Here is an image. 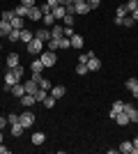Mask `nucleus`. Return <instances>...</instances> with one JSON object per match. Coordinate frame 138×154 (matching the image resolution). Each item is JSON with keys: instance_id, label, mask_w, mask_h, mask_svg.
<instances>
[{"instance_id": "nucleus-1", "label": "nucleus", "mask_w": 138, "mask_h": 154, "mask_svg": "<svg viewBox=\"0 0 138 154\" xmlns=\"http://www.w3.org/2000/svg\"><path fill=\"white\" fill-rule=\"evenodd\" d=\"M39 60H41V64H44V67H53V64L58 62V55H55L53 51H48V48H46V51L39 53Z\"/></svg>"}, {"instance_id": "nucleus-2", "label": "nucleus", "mask_w": 138, "mask_h": 154, "mask_svg": "<svg viewBox=\"0 0 138 154\" xmlns=\"http://www.w3.org/2000/svg\"><path fill=\"white\" fill-rule=\"evenodd\" d=\"M28 53H30V55H39V53L41 51H44V42H39V39H37V37H32V42H28Z\"/></svg>"}, {"instance_id": "nucleus-3", "label": "nucleus", "mask_w": 138, "mask_h": 154, "mask_svg": "<svg viewBox=\"0 0 138 154\" xmlns=\"http://www.w3.org/2000/svg\"><path fill=\"white\" fill-rule=\"evenodd\" d=\"M19 122L23 124L26 129H30L35 124V113H32V110H21V113H19Z\"/></svg>"}, {"instance_id": "nucleus-4", "label": "nucleus", "mask_w": 138, "mask_h": 154, "mask_svg": "<svg viewBox=\"0 0 138 154\" xmlns=\"http://www.w3.org/2000/svg\"><path fill=\"white\" fill-rule=\"evenodd\" d=\"M122 110H124L127 115H129V120H131L133 124L138 122V108L133 106V103H124V108H122Z\"/></svg>"}, {"instance_id": "nucleus-5", "label": "nucleus", "mask_w": 138, "mask_h": 154, "mask_svg": "<svg viewBox=\"0 0 138 154\" xmlns=\"http://www.w3.org/2000/svg\"><path fill=\"white\" fill-rule=\"evenodd\" d=\"M19 101H21V108H32L35 103H37V101H35V94H28V92L21 97Z\"/></svg>"}, {"instance_id": "nucleus-6", "label": "nucleus", "mask_w": 138, "mask_h": 154, "mask_svg": "<svg viewBox=\"0 0 138 154\" xmlns=\"http://www.w3.org/2000/svg\"><path fill=\"white\" fill-rule=\"evenodd\" d=\"M35 37L39 39V42H44V44H46V42L51 39V28H39V30L35 32Z\"/></svg>"}, {"instance_id": "nucleus-7", "label": "nucleus", "mask_w": 138, "mask_h": 154, "mask_svg": "<svg viewBox=\"0 0 138 154\" xmlns=\"http://www.w3.org/2000/svg\"><path fill=\"white\" fill-rule=\"evenodd\" d=\"M41 16H44V14H41V9L37 5L30 7V12H28V21H41Z\"/></svg>"}, {"instance_id": "nucleus-8", "label": "nucleus", "mask_w": 138, "mask_h": 154, "mask_svg": "<svg viewBox=\"0 0 138 154\" xmlns=\"http://www.w3.org/2000/svg\"><path fill=\"white\" fill-rule=\"evenodd\" d=\"M113 120H115V122H118L120 127H127V124H131V120H129V115H127L124 110H120V113H118L115 117H113Z\"/></svg>"}, {"instance_id": "nucleus-9", "label": "nucleus", "mask_w": 138, "mask_h": 154, "mask_svg": "<svg viewBox=\"0 0 138 154\" xmlns=\"http://www.w3.org/2000/svg\"><path fill=\"white\" fill-rule=\"evenodd\" d=\"M21 64V58H19V53H9L7 55V67L9 69H14V67H19Z\"/></svg>"}, {"instance_id": "nucleus-10", "label": "nucleus", "mask_w": 138, "mask_h": 154, "mask_svg": "<svg viewBox=\"0 0 138 154\" xmlns=\"http://www.w3.org/2000/svg\"><path fill=\"white\" fill-rule=\"evenodd\" d=\"M69 42H72V48H76V51H81V48H83V37H81V35H76V32L69 37Z\"/></svg>"}, {"instance_id": "nucleus-11", "label": "nucleus", "mask_w": 138, "mask_h": 154, "mask_svg": "<svg viewBox=\"0 0 138 154\" xmlns=\"http://www.w3.org/2000/svg\"><path fill=\"white\" fill-rule=\"evenodd\" d=\"M12 94H14V99H21V97L26 94V85H23V83L12 85Z\"/></svg>"}, {"instance_id": "nucleus-12", "label": "nucleus", "mask_w": 138, "mask_h": 154, "mask_svg": "<svg viewBox=\"0 0 138 154\" xmlns=\"http://www.w3.org/2000/svg\"><path fill=\"white\" fill-rule=\"evenodd\" d=\"M30 69H32V74H41V71L46 69L44 64H41V60H39V55H37V58L32 60V62H30Z\"/></svg>"}, {"instance_id": "nucleus-13", "label": "nucleus", "mask_w": 138, "mask_h": 154, "mask_svg": "<svg viewBox=\"0 0 138 154\" xmlns=\"http://www.w3.org/2000/svg\"><path fill=\"white\" fill-rule=\"evenodd\" d=\"M87 69H90V71H99V69H101V60H99L97 55H92V58L87 60Z\"/></svg>"}, {"instance_id": "nucleus-14", "label": "nucleus", "mask_w": 138, "mask_h": 154, "mask_svg": "<svg viewBox=\"0 0 138 154\" xmlns=\"http://www.w3.org/2000/svg\"><path fill=\"white\" fill-rule=\"evenodd\" d=\"M44 143H46V134H44V131H35V134H32V145L39 147V145H44Z\"/></svg>"}, {"instance_id": "nucleus-15", "label": "nucleus", "mask_w": 138, "mask_h": 154, "mask_svg": "<svg viewBox=\"0 0 138 154\" xmlns=\"http://www.w3.org/2000/svg\"><path fill=\"white\" fill-rule=\"evenodd\" d=\"M9 32H12V23L5 21V19H0V37H7Z\"/></svg>"}, {"instance_id": "nucleus-16", "label": "nucleus", "mask_w": 138, "mask_h": 154, "mask_svg": "<svg viewBox=\"0 0 138 154\" xmlns=\"http://www.w3.org/2000/svg\"><path fill=\"white\" fill-rule=\"evenodd\" d=\"M23 85H26V92H28V94H35V92L39 90V83H37V81H32V78H30V81H26Z\"/></svg>"}, {"instance_id": "nucleus-17", "label": "nucleus", "mask_w": 138, "mask_h": 154, "mask_svg": "<svg viewBox=\"0 0 138 154\" xmlns=\"http://www.w3.org/2000/svg\"><path fill=\"white\" fill-rule=\"evenodd\" d=\"M122 108H124V101H120V99H118V101H113L111 110H108V115H111V117H115V115H118V113H120Z\"/></svg>"}, {"instance_id": "nucleus-18", "label": "nucleus", "mask_w": 138, "mask_h": 154, "mask_svg": "<svg viewBox=\"0 0 138 154\" xmlns=\"http://www.w3.org/2000/svg\"><path fill=\"white\" fill-rule=\"evenodd\" d=\"M28 12H30V7H26V5H16L14 7V14H16V16H23V19H28Z\"/></svg>"}, {"instance_id": "nucleus-19", "label": "nucleus", "mask_w": 138, "mask_h": 154, "mask_svg": "<svg viewBox=\"0 0 138 154\" xmlns=\"http://www.w3.org/2000/svg\"><path fill=\"white\" fill-rule=\"evenodd\" d=\"M26 21H28V19H23V16H14V19H12V28L23 30V28H26Z\"/></svg>"}, {"instance_id": "nucleus-20", "label": "nucleus", "mask_w": 138, "mask_h": 154, "mask_svg": "<svg viewBox=\"0 0 138 154\" xmlns=\"http://www.w3.org/2000/svg\"><path fill=\"white\" fill-rule=\"evenodd\" d=\"M65 85H55V88H51V97H55V99H62L65 97Z\"/></svg>"}, {"instance_id": "nucleus-21", "label": "nucleus", "mask_w": 138, "mask_h": 154, "mask_svg": "<svg viewBox=\"0 0 138 154\" xmlns=\"http://www.w3.org/2000/svg\"><path fill=\"white\" fill-rule=\"evenodd\" d=\"M9 131H12V136H14V138H19V136L23 134V131H26V127H23V124H21V122H14Z\"/></svg>"}, {"instance_id": "nucleus-22", "label": "nucleus", "mask_w": 138, "mask_h": 154, "mask_svg": "<svg viewBox=\"0 0 138 154\" xmlns=\"http://www.w3.org/2000/svg\"><path fill=\"white\" fill-rule=\"evenodd\" d=\"M41 21H44V28H53V26H55V16H53V12L44 14V16H41Z\"/></svg>"}, {"instance_id": "nucleus-23", "label": "nucleus", "mask_w": 138, "mask_h": 154, "mask_svg": "<svg viewBox=\"0 0 138 154\" xmlns=\"http://www.w3.org/2000/svg\"><path fill=\"white\" fill-rule=\"evenodd\" d=\"M53 16H55V21H62V19L67 16V9H65L62 5H58L55 9H53Z\"/></svg>"}, {"instance_id": "nucleus-24", "label": "nucleus", "mask_w": 138, "mask_h": 154, "mask_svg": "<svg viewBox=\"0 0 138 154\" xmlns=\"http://www.w3.org/2000/svg\"><path fill=\"white\" fill-rule=\"evenodd\" d=\"M87 12H90V5H87V2H78V5H76V16H85Z\"/></svg>"}, {"instance_id": "nucleus-25", "label": "nucleus", "mask_w": 138, "mask_h": 154, "mask_svg": "<svg viewBox=\"0 0 138 154\" xmlns=\"http://www.w3.org/2000/svg\"><path fill=\"white\" fill-rule=\"evenodd\" d=\"M62 32H65V26H53L51 28V39H60Z\"/></svg>"}, {"instance_id": "nucleus-26", "label": "nucleus", "mask_w": 138, "mask_h": 154, "mask_svg": "<svg viewBox=\"0 0 138 154\" xmlns=\"http://www.w3.org/2000/svg\"><path fill=\"white\" fill-rule=\"evenodd\" d=\"M46 97H48V90H44V88H39V90L35 92V101H37V103H41V101H44V99H46Z\"/></svg>"}, {"instance_id": "nucleus-27", "label": "nucleus", "mask_w": 138, "mask_h": 154, "mask_svg": "<svg viewBox=\"0 0 138 154\" xmlns=\"http://www.w3.org/2000/svg\"><path fill=\"white\" fill-rule=\"evenodd\" d=\"M131 149H133V143L124 140V143H122V145L118 147V152H122V154H131Z\"/></svg>"}, {"instance_id": "nucleus-28", "label": "nucleus", "mask_w": 138, "mask_h": 154, "mask_svg": "<svg viewBox=\"0 0 138 154\" xmlns=\"http://www.w3.org/2000/svg\"><path fill=\"white\" fill-rule=\"evenodd\" d=\"M46 48H48V51H60V39H48V42H46Z\"/></svg>"}, {"instance_id": "nucleus-29", "label": "nucleus", "mask_w": 138, "mask_h": 154, "mask_svg": "<svg viewBox=\"0 0 138 154\" xmlns=\"http://www.w3.org/2000/svg\"><path fill=\"white\" fill-rule=\"evenodd\" d=\"M7 39H9V42H21V30H16V28H12V32L7 35Z\"/></svg>"}, {"instance_id": "nucleus-30", "label": "nucleus", "mask_w": 138, "mask_h": 154, "mask_svg": "<svg viewBox=\"0 0 138 154\" xmlns=\"http://www.w3.org/2000/svg\"><path fill=\"white\" fill-rule=\"evenodd\" d=\"M32 37H35V35L30 30H26V28L21 30V42H26V44H28V42H32Z\"/></svg>"}, {"instance_id": "nucleus-31", "label": "nucleus", "mask_w": 138, "mask_h": 154, "mask_svg": "<svg viewBox=\"0 0 138 154\" xmlns=\"http://www.w3.org/2000/svg\"><path fill=\"white\" fill-rule=\"evenodd\" d=\"M55 101H58V99H55V97H51V94H48V97H46V99H44V101H41V103H44V108H48V110H51L53 106H55Z\"/></svg>"}, {"instance_id": "nucleus-32", "label": "nucleus", "mask_w": 138, "mask_h": 154, "mask_svg": "<svg viewBox=\"0 0 138 154\" xmlns=\"http://www.w3.org/2000/svg\"><path fill=\"white\" fill-rule=\"evenodd\" d=\"M76 74H78V76H85V74H90V69H87V64L78 62V64H76Z\"/></svg>"}, {"instance_id": "nucleus-33", "label": "nucleus", "mask_w": 138, "mask_h": 154, "mask_svg": "<svg viewBox=\"0 0 138 154\" xmlns=\"http://www.w3.org/2000/svg\"><path fill=\"white\" fill-rule=\"evenodd\" d=\"M72 46V42H69V37H60V51H67Z\"/></svg>"}, {"instance_id": "nucleus-34", "label": "nucleus", "mask_w": 138, "mask_h": 154, "mask_svg": "<svg viewBox=\"0 0 138 154\" xmlns=\"http://www.w3.org/2000/svg\"><path fill=\"white\" fill-rule=\"evenodd\" d=\"M92 55H94V53L92 51H87V53H83V55H78V62H83V64H87V60L92 58Z\"/></svg>"}, {"instance_id": "nucleus-35", "label": "nucleus", "mask_w": 138, "mask_h": 154, "mask_svg": "<svg viewBox=\"0 0 138 154\" xmlns=\"http://www.w3.org/2000/svg\"><path fill=\"white\" fill-rule=\"evenodd\" d=\"M124 7H127V12L131 14V12H133V9H136V7H138V0H129V2H127V5H124Z\"/></svg>"}, {"instance_id": "nucleus-36", "label": "nucleus", "mask_w": 138, "mask_h": 154, "mask_svg": "<svg viewBox=\"0 0 138 154\" xmlns=\"http://www.w3.org/2000/svg\"><path fill=\"white\" fill-rule=\"evenodd\" d=\"M118 16H120V19L129 16V12H127V7H124V5H120V7H118Z\"/></svg>"}, {"instance_id": "nucleus-37", "label": "nucleus", "mask_w": 138, "mask_h": 154, "mask_svg": "<svg viewBox=\"0 0 138 154\" xmlns=\"http://www.w3.org/2000/svg\"><path fill=\"white\" fill-rule=\"evenodd\" d=\"M14 16H16V14H14V12H9V9H5V12H2V19H5V21H9V23H12V19H14Z\"/></svg>"}, {"instance_id": "nucleus-38", "label": "nucleus", "mask_w": 138, "mask_h": 154, "mask_svg": "<svg viewBox=\"0 0 138 154\" xmlns=\"http://www.w3.org/2000/svg\"><path fill=\"white\" fill-rule=\"evenodd\" d=\"M133 23H136V21H133L131 16H124V19H122V26H124V28H131Z\"/></svg>"}, {"instance_id": "nucleus-39", "label": "nucleus", "mask_w": 138, "mask_h": 154, "mask_svg": "<svg viewBox=\"0 0 138 154\" xmlns=\"http://www.w3.org/2000/svg\"><path fill=\"white\" fill-rule=\"evenodd\" d=\"M74 21H76V19H74V16H69V14H67L65 19H62V23H65V26H69V28H74Z\"/></svg>"}, {"instance_id": "nucleus-40", "label": "nucleus", "mask_w": 138, "mask_h": 154, "mask_svg": "<svg viewBox=\"0 0 138 154\" xmlns=\"http://www.w3.org/2000/svg\"><path fill=\"white\" fill-rule=\"evenodd\" d=\"M136 85H138L136 78H127V90H131V88H136Z\"/></svg>"}, {"instance_id": "nucleus-41", "label": "nucleus", "mask_w": 138, "mask_h": 154, "mask_svg": "<svg viewBox=\"0 0 138 154\" xmlns=\"http://www.w3.org/2000/svg\"><path fill=\"white\" fill-rule=\"evenodd\" d=\"M65 9H67V14H69V16H76V5H67Z\"/></svg>"}, {"instance_id": "nucleus-42", "label": "nucleus", "mask_w": 138, "mask_h": 154, "mask_svg": "<svg viewBox=\"0 0 138 154\" xmlns=\"http://www.w3.org/2000/svg\"><path fill=\"white\" fill-rule=\"evenodd\" d=\"M87 5H90V9H97L101 5V0H87Z\"/></svg>"}, {"instance_id": "nucleus-43", "label": "nucleus", "mask_w": 138, "mask_h": 154, "mask_svg": "<svg viewBox=\"0 0 138 154\" xmlns=\"http://www.w3.org/2000/svg\"><path fill=\"white\" fill-rule=\"evenodd\" d=\"M7 120H9V124H14V122H19V115H16V113H9Z\"/></svg>"}, {"instance_id": "nucleus-44", "label": "nucleus", "mask_w": 138, "mask_h": 154, "mask_svg": "<svg viewBox=\"0 0 138 154\" xmlns=\"http://www.w3.org/2000/svg\"><path fill=\"white\" fill-rule=\"evenodd\" d=\"M39 88H44V90H51V83H48L46 78H41V81H39Z\"/></svg>"}, {"instance_id": "nucleus-45", "label": "nucleus", "mask_w": 138, "mask_h": 154, "mask_svg": "<svg viewBox=\"0 0 138 154\" xmlns=\"http://www.w3.org/2000/svg\"><path fill=\"white\" fill-rule=\"evenodd\" d=\"M72 35H74V28L65 26V32H62V37H72Z\"/></svg>"}, {"instance_id": "nucleus-46", "label": "nucleus", "mask_w": 138, "mask_h": 154, "mask_svg": "<svg viewBox=\"0 0 138 154\" xmlns=\"http://www.w3.org/2000/svg\"><path fill=\"white\" fill-rule=\"evenodd\" d=\"M46 5L51 7V12H53V9H55V7H58V0H46Z\"/></svg>"}, {"instance_id": "nucleus-47", "label": "nucleus", "mask_w": 138, "mask_h": 154, "mask_svg": "<svg viewBox=\"0 0 138 154\" xmlns=\"http://www.w3.org/2000/svg\"><path fill=\"white\" fill-rule=\"evenodd\" d=\"M133 149H131V154H138V136H136V138H133Z\"/></svg>"}, {"instance_id": "nucleus-48", "label": "nucleus", "mask_w": 138, "mask_h": 154, "mask_svg": "<svg viewBox=\"0 0 138 154\" xmlns=\"http://www.w3.org/2000/svg\"><path fill=\"white\" fill-rule=\"evenodd\" d=\"M21 5H26V7H32L35 5V0H19Z\"/></svg>"}, {"instance_id": "nucleus-49", "label": "nucleus", "mask_w": 138, "mask_h": 154, "mask_svg": "<svg viewBox=\"0 0 138 154\" xmlns=\"http://www.w3.org/2000/svg\"><path fill=\"white\" fill-rule=\"evenodd\" d=\"M7 124H9V120H7V117H0V129H5Z\"/></svg>"}, {"instance_id": "nucleus-50", "label": "nucleus", "mask_w": 138, "mask_h": 154, "mask_svg": "<svg viewBox=\"0 0 138 154\" xmlns=\"http://www.w3.org/2000/svg\"><path fill=\"white\" fill-rule=\"evenodd\" d=\"M39 9H41V14H48V12H51V7L46 5V2H44V5H41V7H39Z\"/></svg>"}, {"instance_id": "nucleus-51", "label": "nucleus", "mask_w": 138, "mask_h": 154, "mask_svg": "<svg viewBox=\"0 0 138 154\" xmlns=\"http://www.w3.org/2000/svg\"><path fill=\"white\" fill-rule=\"evenodd\" d=\"M58 5H62V7H67V5H74L72 0H58Z\"/></svg>"}, {"instance_id": "nucleus-52", "label": "nucleus", "mask_w": 138, "mask_h": 154, "mask_svg": "<svg viewBox=\"0 0 138 154\" xmlns=\"http://www.w3.org/2000/svg\"><path fill=\"white\" fill-rule=\"evenodd\" d=\"M0 154H9V147H5L2 143H0Z\"/></svg>"}, {"instance_id": "nucleus-53", "label": "nucleus", "mask_w": 138, "mask_h": 154, "mask_svg": "<svg viewBox=\"0 0 138 154\" xmlns=\"http://www.w3.org/2000/svg\"><path fill=\"white\" fill-rule=\"evenodd\" d=\"M131 94H133V99H138V85H136V88H131Z\"/></svg>"}, {"instance_id": "nucleus-54", "label": "nucleus", "mask_w": 138, "mask_h": 154, "mask_svg": "<svg viewBox=\"0 0 138 154\" xmlns=\"http://www.w3.org/2000/svg\"><path fill=\"white\" fill-rule=\"evenodd\" d=\"M131 19H133V21H138V7H136V9L131 12Z\"/></svg>"}, {"instance_id": "nucleus-55", "label": "nucleus", "mask_w": 138, "mask_h": 154, "mask_svg": "<svg viewBox=\"0 0 138 154\" xmlns=\"http://www.w3.org/2000/svg\"><path fill=\"white\" fill-rule=\"evenodd\" d=\"M74 5H78V2H87V0H72Z\"/></svg>"}, {"instance_id": "nucleus-56", "label": "nucleus", "mask_w": 138, "mask_h": 154, "mask_svg": "<svg viewBox=\"0 0 138 154\" xmlns=\"http://www.w3.org/2000/svg\"><path fill=\"white\" fill-rule=\"evenodd\" d=\"M0 143H2V131H0Z\"/></svg>"}, {"instance_id": "nucleus-57", "label": "nucleus", "mask_w": 138, "mask_h": 154, "mask_svg": "<svg viewBox=\"0 0 138 154\" xmlns=\"http://www.w3.org/2000/svg\"><path fill=\"white\" fill-rule=\"evenodd\" d=\"M0 51H2V46H0Z\"/></svg>"}, {"instance_id": "nucleus-58", "label": "nucleus", "mask_w": 138, "mask_h": 154, "mask_svg": "<svg viewBox=\"0 0 138 154\" xmlns=\"http://www.w3.org/2000/svg\"><path fill=\"white\" fill-rule=\"evenodd\" d=\"M136 81H138V78H136Z\"/></svg>"}]
</instances>
